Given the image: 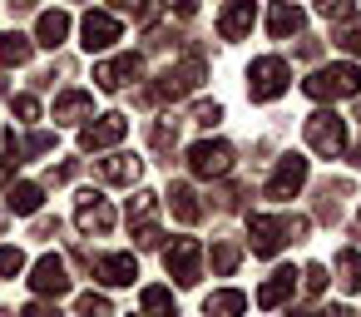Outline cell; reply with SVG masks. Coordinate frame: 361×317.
Here are the masks:
<instances>
[{"label": "cell", "mask_w": 361, "mask_h": 317, "mask_svg": "<svg viewBox=\"0 0 361 317\" xmlns=\"http://www.w3.org/2000/svg\"><path fill=\"white\" fill-rule=\"evenodd\" d=\"M287 85H292V70H287L282 55H262V60L247 65V95H252V104H272V100H282Z\"/></svg>", "instance_id": "6da1fadb"}, {"label": "cell", "mask_w": 361, "mask_h": 317, "mask_svg": "<svg viewBox=\"0 0 361 317\" xmlns=\"http://www.w3.org/2000/svg\"><path fill=\"white\" fill-rule=\"evenodd\" d=\"M302 90L312 100H346V95H361V70L356 65H326L312 80H302Z\"/></svg>", "instance_id": "7a4b0ae2"}, {"label": "cell", "mask_w": 361, "mask_h": 317, "mask_svg": "<svg viewBox=\"0 0 361 317\" xmlns=\"http://www.w3.org/2000/svg\"><path fill=\"white\" fill-rule=\"evenodd\" d=\"M307 144H312L322 159H336V154L346 149V119H341L336 109H317V114H307Z\"/></svg>", "instance_id": "3957f363"}, {"label": "cell", "mask_w": 361, "mask_h": 317, "mask_svg": "<svg viewBox=\"0 0 361 317\" xmlns=\"http://www.w3.org/2000/svg\"><path fill=\"white\" fill-rule=\"evenodd\" d=\"M188 169H193L198 179H223V174L233 169V144H223V139H198V144L188 149Z\"/></svg>", "instance_id": "277c9868"}, {"label": "cell", "mask_w": 361, "mask_h": 317, "mask_svg": "<svg viewBox=\"0 0 361 317\" xmlns=\"http://www.w3.org/2000/svg\"><path fill=\"white\" fill-rule=\"evenodd\" d=\"M198 258H203V248L193 243V238H173L169 248H164V268H169V277L178 282V287H193L203 273H198Z\"/></svg>", "instance_id": "5b68a950"}, {"label": "cell", "mask_w": 361, "mask_h": 317, "mask_svg": "<svg viewBox=\"0 0 361 317\" xmlns=\"http://www.w3.org/2000/svg\"><path fill=\"white\" fill-rule=\"evenodd\" d=\"M247 243L257 258H277L282 243H287V218H272V213H252L247 218Z\"/></svg>", "instance_id": "8992f818"}, {"label": "cell", "mask_w": 361, "mask_h": 317, "mask_svg": "<svg viewBox=\"0 0 361 317\" xmlns=\"http://www.w3.org/2000/svg\"><path fill=\"white\" fill-rule=\"evenodd\" d=\"M124 134H129V119H124V114H99L94 124L80 129V149H85V154H99V149H114Z\"/></svg>", "instance_id": "52a82bcc"}, {"label": "cell", "mask_w": 361, "mask_h": 317, "mask_svg": "<svg viewBox=\"0 0 361 317\" xmlns=\"http://www.w3.org/2000/svg\"><path fill=\"white\" fill-rule=\"evenodd\" d=\"M302 184H307V159H302V154H282L277 174L267 179V198L287 203V198H297V193H302Z\"/></svg>", "instance_id": "ba28073f"}, {"label": "cell", "mask_w": 361, "mask_h": 317, "mask_svg": "<svg viewBox=\"0 0 361 317\" xmlns=\"http://www.w3.org/2000/svg\"><path fill=\"white\" fill-rule=\"evenodd\" d=\"M119 40V20L109 16V11H90L85 20H80V45L94 55V50H109Z\"/></svg>", "instance_id": "9c48e42d"}, {"label": "cell", "mask_w": 361, "mask_h": 317, "mask_svg": "<svg viewBox=\"0 0 361 317\" xmlns=\"http://www.w3.org/2000/svg\"><path fill=\"white\" fill-rule=\"evenodd\" d=\"M198 85H203V60H183V65H169V70L159 75V90H154V95L178 100V95L198 90Z\"/></svg>", "instance_id": "30bf717a"}, {"label": "cell", "mask_w": 361, "mask_h": 317, "mask_svg": "<svg viewBox=\"0 0 361 317\" xmlns=\"http://www.w3.org/2000/svg\"><path fill=\"white\" fill-rule=\"evenodd\" d=\"M75 223H80V233H90V238H104V233L114 228V208H109L99 193H80Z\"/></svg>", "instance_id": "8fae6325"}, {"label": "cell", "mask_w": 361, "mask_h": 317, "mask_svg": "<svg viewBox=\"0 0 361 317\" xmlns=\"http://www.w3.org/2000/svg\"><path fill=\"white\" fill-rule=\"evenodd\" d=\"M30 287H35L40 297H65V292H70V273H65V263H60L55 253H45V258L30 268Z\"/></svg>", "instance_id": "7c38bea8"}, {"label": "cell", "mask_w": 361, "mask_h": 317, "mask_svg": "<svg viewBox=\"0 0 361 317\" xmlns=\"http://www.w3.org/2000/svg\"><path fill=\"white\" fill-rule=\"evenodd\" d=\"M139 75H144V60H139V55H119V60L94 65V85H99V90H109V95H114V90H124V85H129V80H139Z\"/></svg>", "instance_id": "4fadbf2b"}, {"label": "cell", "mask_w": 361, "mask_h": 317, "mask_svg": "<svg viewBox=\"0 0 361 317\" xmlns=\"http://www.w3.org/2000/svg\"><path fill=\"white\" fill-rule=\"evenodd\" d=\"M94 277L109 287H129L139 277V258L134 253H104V258H94Z\"/></svg>", "instance_id": "5bb4252c"}, {"label": "cell", "mask_w": 361, "mask_h": 317, "mask_svg": "<svg viewBox=\"0 0 361 317\" xmlns=\"http://www.w3.org/2000/svg\"><path fill=\"white\" fill-rule=\"evenodd\" d=\"M154 213H159V198H154V193H134V198H129V228L139 233V243H144V248H154V243H159Z\"/></svg>", "instance_id": "9a60e30c"}, {"label": "cell", "mask_w": 361, "mask_h": 317, "mask_svg": "<svg viewBox=\"0 0 361 317\" xmlns=\"http://www.w3.org/2000/svg\"><path fill=\"white\" fill-rule=\"evenodd\" d=\"M94 174H99L104 184L134 189V184H139V174H144V164H139L134 154H109V159H99V164H94Z\"/></svg>", "instance_id": "2e32d148"}, {"label": "cell", "mask_w": 361, "mask_h": 317, "mask_svg": "<svg viewBox=\"0 0 361 317\" xmlns=\"http://www.w3.org/2000/svg\"><path fill=\"white\" fill-rule=\"evenodd\" d=\"M252 20H257L252 0H228L223 16H218V35H223V40H243V35L252 30Z\"/></svg>", "instance_id": "e0dca14e"}, {"label": "cell", "mask_w": 361, "mask_h": 317, "mask_svg": "<svg viewBox=\"0 0 361 317\" xmlns=\"http://www.w3.org/2000/svg\"><path fill=\"white\" fill-rule=\"evenodd\" d=\"M302 25H307V16L292 6V0H277V6L267 11V35L272 40H287V35H302Z\"/></svg>", "instance_id": "ac0fdd59"}, {"label": "cell", "mask_w": 361, "mask_h": 317, "mask_svg": "<svg viewBox=\"0 0 361 317\" xmlns=\"http://www.w3.org/2000/svg\"><path fill=\"white\" fill-rule=\"evenodd\" d=\"M94 114V100L85 95V90H65L60 100H55V124H85Z\"/></svg>", "instance_id": "d6986e66"}, {"label": "cell", "mask_w": 361, "mask_h": 317, "mask_svg": "<svg viewBox=\"0 0 361 317\" xmlns=\"http://www.w3.org/2000/svg\"><path fill=\"white\" fill-rule=\"evenodd\" d=\"M292 292H297V273H292V268H277V273L257 287V307H282Z\"/></svg>", "instance_id": "ffe728a7"}, {"label": "cell", "mask_w": 361, "mask_h": 317, "mask_svg": "<svg viewBox=\"0 0 361 317\" xmlns=\"http://www.w3.org/2000/svg\"><path fill=\"white\" fill-rule=\"evenodd\" d=\"M40 203H45V189H40V184H11V189H6V208L20 213V218L40 213Z\"/></svg>", "instance_id": "44dd1931"}, {"label": "cell", "mask_w": 361, "mask_h": 317, "mask_svg": "<svg viewBox=\"0 0 361 317\" xmlns=\"http://www.w3.org/2000/svg\"><path fill=\"white\" fill-rule=\"evenodd\" d=\"M65 35H70V16L65 11H45L40 25H35V45L55 50V45H65Z\"/></svg>", "instance_id": "7402d4cb"}, {"label": "cell", "mask_w": 361, "mask_h": 317, "mask_svg": "<svg viewBox=\"0 0 361 317\" xmlns=\"http://www.w3.org/2000/svg\"><path fill=\"white\" fill-rule=\"evenodd\" d=\"M203 312H208V317H243V312H247V297H243L238 287H223V292H208V297H203Z\"/></svg>", "instance_id": "603a6c76"}, {"label": "cell", "mask_w": 361, "mask_h": 317, "mask_svg": "<svg viewBox=\"0 0 361 317\" xmlns=\"http://www.w3.org/2000/svg\"><path fill=\"white\" fill-rule=\"evenodd\" d=\"M336 282H341V292H356L361 287V253L356 248H341L336 253Z\"/></svg>", "instance_id": "cb8c5ba5"}, {"label": "cell", "mask_w": 361, "mask_h": 317, "mask_svg": "<svg viewBox=\"0 0 361 317\" xmlns=\"http://www.w3.org/2000/svg\"><path fill=\"white\" fill-rule=\"evenodd\" d=\"M30 50H35V40H30V35H20V30L0 35V65H25V60H30Z\"/></svg>", "instance_id": "d4e9b609"}, {"label": "cell", "mask_w": 361, "mask_h": 317, "mask_svg": "<svg viewBox=\"0 0 361 317\" xmlns=\"http://www.w3.org/2000/svg\"><path fill=\"white\" fill-rule=\"evenodd\" d=\"M139 302H144V317H178V302L169 287H144Z\"/></svg>", "instance_id": "484cf974"}, {"label": "cell", "mask_w": 361, "mask_h": 317, "mask_svg": "<svg viewBox=\"0 0 361 317\" xmlns=\"http://www.w3.org/2000/svg\"><path fill=\"white\" fill-rule=\"evenodd\" d=\"M169 208H173L183 223H193V218L203 213V208H198V193H193L188 184H173V189H169Z\"/></svg>", "instance_id": "4316f807"}, {"label": "cell", "mask_w": 361, "mask_h": 317, "mask_svg": "<svg viewBox=\"0 0 361 317\" xmlns=\"http://www.w3.org/2000/svg\"><path fill=\"white\" fill-rule=\"evenodd\" d=\"M238 258H243L238 243H213V273H218V277H233V273H238Z\"/></svg>", "instance_id": "83f0119b"}, {"label": "cell", "mask_w": 361, "mask_h": 317, "mask_svg": "<svg viewBox=\"0 0 361 317\" xmlns=\"http://www.w3.org/2000/svg\"><path fill=\"white\" fill-rule=\"evenodd\" d=\"M75 307H80V317H114V307H109V297H104V292H85Z\"/></svg>", "instance_id": "f1b7e54d"}, {"label": "cell", "mask_w": 361, "mask_h": 317, "mask_svg": "<svg viewBox=\"0 0 361 317\" xmlns=\"http://www.w3.org/2000/svg\"><path fill=\"white\" fill-rule=\"evenodd\" d=\"M173 144H178V119H159V124H154V149L169 154Z\"/></svg>", "instance_id": "f546056e"}, {"label": "cell", "mask_w": 361, "mask_h": 317, "mask_svg": "<svg viewBox=\"0 0 361 317\" xmlns=\"http://www.w3.org/2000/svg\"><path fill=\"white\" fill-rule=\"evenodd\" d=\"M331 40H336V45L346 50V55H361V20H346V25H341V30H336Z\"/></svg>", "instance_id": "4dcf8cb0"}, {"label": "cell", "mask_w": 361, "mask_h": 317, "mask_svg": "<svg viewBox=\"0 0 361 317\" xmlns=\"http://www.w3.org/2000/svg\"><path fill=\"white\" fill-rule=\"evenodd\" d=\"M317 11H322L326 20H351V16H356V0H317Z\"/></svg>", "instance_id": "1f68e13d"}, {"label": "cell", "mask_w": 361, "mask_h": 317, "mask_svg": "<svg viewBox=\"0 0 361 317\" xmlns=\"http://www.w3.org/2000/svg\"><path fill=\"white\" fill-rule=\"evenodd\" d=\"M25 273V253L20 248H0V277H16Z\"/></svg>", "instance_id": "d6a6232c"}, {"label": "cell", "mask_w": 361, "mask_h": 317, "mask_svg": "<svg viewBox=\"0 0 361 317\" xmlns=\"http://www.w3.org/2000/svg\"><path fill=\"white\" fill-rule=\"evenodd\" d=\"M11 109H16V119H25V124H30V119H40L35 95H16V100H11Z\"/></svg>", "instance_id": "836d02e7"}, {"label": "cell", "mask_w": 361, "mask_h": 317, "mask_svg": "<svg viewBox=\"0 0 361 317\" xmlns=\"http://www.w3.org/2000/svg\"><path fill=\"white\" fill-rule=\"evenodd\" d=\"M218 119H223V104H198L193 109V124H203V129H213Z\"/></svg>", "instance_id": "e575fe53"}, {"label": "cell", "mask_w": 361, "mask_h": 317, "mask_svg": "<svg viewBox=\"0 0 361 317\" xmlns=\"http://www.w3.org/2000/svg\"><path fill=\"white\" fill-rule=\"evenodd\" d=\"M302 282H307V292H322V287H326V268H322V263H307Z\"/></svg>", "instance_id": "d590c367"}, {"label": "cell", "mask_w": 361, "mask_h": 317, "mask_svg": "<svg viewBox=\"0 0 361 317\" xmlns=\"http://www.w3.org/2000/svg\"><path fill=\"white\" fill-rule=\"evenodd\" d=\"M119 16H149V0H109Z\"/></svg>", "instance_id": "8d00e7d4"}, {"label": "cell", "mask_w": 361, "mask_h": 317, "mask_svg": "<svg viewBox=\"0 0 361 317\" xmlns=\"http://www.w3.org/2000/svg\"><path fill=\"white\" fill-rule=\"evenodd\" d=\"M20 317H60V307H55V302H30Z\"/></svg>", "instance_id": "74e56055"}, {"label": "cell", "mask_w": 361, "mask_h": 317, "mask_svg": "<svg viewBox=\"0 0 361 317\" xmlns=\"http://www.w3.org/2000/svg\"><path fill=\"white\" fill-rule=\"evenodd\" d=\"M164 6L178 11V16H193V11H198V0H164Z\"/></svg>", "instance_id": "f35d334b"}, {"label": "cell", "mask_w": 361, "mask_h": 317, "mask_svg": "<svg viewBox=\"0 0 361 317\" xmlns=\"http://www.w3.org/2000/svg\"><path fill=\"white\" fill-rule=\"evenodd\" d=\"M30 6H35V0H11V11H16V16H20V11H30Z\"/></svg>", "instance_id": "ab89813d"}, {"label": "cell", "mask_w": 361, "mask_h": 317, "mask_svg": "<svg viewBox=\"0 0 361 317\" xmlns=\"http://www.w3.org/2000/svg\"><path fill=\"white\" fill-rule=\"evenodd\" d=\"M322 317H351V312H346V307H331V312H322Z\"/></svg>", "instance_id": "60d3db41"}, {"label": "cell", "mask_w": 361, "mask_h": 317, "mask_svg": "<svg viewBox=\"0 0 361 317\" xmlns=\"http://www.w3.org/2000/svg\"><path fill=\"white\" fill-rule=\"evenodd\" d=\"M6 169H11V159H0V179H6Z\"/></svg>", "instance_id": "b9f144b4"}, {"label": "cell", "mask_w": 361, "mask_h": 317, "mask_svg": "<svg viewBox=\"0 0 361 317\" xmlns=\"http://www.w3.org/2000/svg\"><path fill=\"white\" fill-rule=\"evenodd\" d=\"M356 169H361V144H356Z\"/></svg>", "instance_id": "7bdbcfd3"}, {"label": "cell", "mask_w": 361, "mask_h": 317, "mask_svg": "<svg viewBox=\"0 0 361 317\" xmlns=\"http://www.w3.org/2000/svg\"><path fill=\"white\" fill-rule=\"evenodd\" d=\"M0 233H6V213H0Z\"/></svg>", "instance_id": "ee69618b"}, {"label": "cell", "mask_w": 361, "mask_h": 317, "mask_svg": "<svg viewBox=\"0 0 361 317\" xmlns=\"http://www.w3.org/2000/svg\"><path fill=\"white\" fill-rule=\"evenodd\" d=\"M292 317H312V312H292Z\"/></svg>", "instance_id": "f6af8a7d"}]
</instances>
